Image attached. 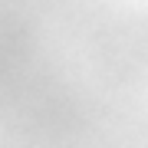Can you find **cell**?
<instances>
[]
</instances>
